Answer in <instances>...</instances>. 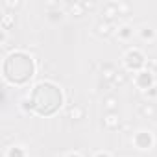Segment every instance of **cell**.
Listing matches in <instances>:
<instances>
[{
	"label": "cell",
	"instance_id": "obj_1",
	"mask_svg": "<svg viewBox=\"0 0 157 157\" xmlns=\"http://www.w3.org/2000/svg\"><path fill=\"white\" fill-rule=\"evenodd\" d=\"M61 91L52 85V83H39L33 87L32 96H30V104L32 107L39 113V115H52L59 109L61 105Z\"/></svg>",
	"mask_w": 157,
	"mask_h": 157
},
{
	"label": "cell",
	"instance_id": "obj_2",
	"mask_svg": "<svg viewBox=\"0 0 157 157\" xmlns=\"http://www.w3.org/2000/svg\"><path fill=\"white\" fill-rule=\"evenodd\" d=\"M4 76L13 83L28 82L33 76V61L22 52H15L4 63Z\"/></svg>",
	"mask_w": 157,
	"mask_h": 157
},
{
	"label": "cell",
	"instance_id": "obj_3",
	"mask_svg": "<svg viewBox=\"0 0 157 157\" xmlns=\"http://www.w3.org/2000/svg\"><path fill=\"white\" fill-rule=\"evenodd\" d=\"M142 63H144V61H142V56H140L139 52H129V54L126 56V65H128L129 68H139Z\"/></svg>",
	"mask_w": 157,
	"mask_h": 157
},
{
	"label": "cell",
	"instance_id": "obj_4",
	"mask_svg": "<svg viewBox=\"0 0 157 157\" xmlns=\"http://www.w3.org/2000/svg\"><path fill=\"white\" fill-rule=\"evenodd\" d=\"M100 33H109V24H100Z\"/></svg>",
	"mask_w": 157,
	"mask_h": 157
},
{
	"label": "cell",
	"instance_id": "obj_5",
	"mask_svg": "<svg viewBox=\"0 0 157 157\" xmlns=\"http://www.w3.org/2000/svg\"><path fill=\"white\" fill-rule=\"evenodd\" d=\"M107 107H109V109H113V107H115V100H113V98H109V100H107Z\"/></svg>",
	"mask_w": 157,
	"mask_h": 157
},
{
	"label": "cell",
	"instance_id": "obj_6",
	"mask_svg": "<svg viewBox=\"0 0 157 157\" xmlns=\"http://www.w3.org/2000/svg\"><path fill=\"white\" fill-rule=\"evenodd\" d=\"M98 157H107V155H98Z\"/></svg>",
	"mask_w": 157,
	"mask_h": 157
},
{
	"label": "cell",
	"instance_id": "obj_7",
	"mask_svg": "<svg viewBox=\"0 0 157 157\" xmlns=\"http://www.w3.org/2000/svg\"><path fill=\"white\" fill-rule=\"evenodd\" d=\"M72 157H78V155H72Z\"/></svg>",
	"mask_w": 157,
	"mask_h": 157
}]
</instances>
